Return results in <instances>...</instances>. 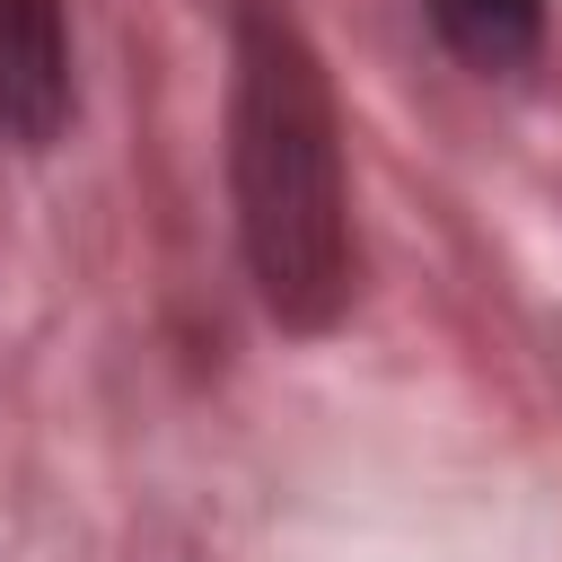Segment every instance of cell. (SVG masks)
Returning <instances> with one entry per match:
<instances>
[{
    "label": "cell",
    "mask_w": 562,
    "mask_h": 562,
    "mask_svg": "<svg viewBox=\"0 0 562 562\" xmlns=\"http://www.w3.org/2000/svg\"><path fill=\"white\" fill-rule=\"evenodd\" d=\"M430 26L474 70H518L544 44V0H430Z\"/></svg>",
    "instance_id": "cell-3"
},
{
    "label": "cell",
    "mask_w": 562,
    "mask_h": 562,
    "mask_svg": "<svg viewBox=\"0 0 562 562\" xmlns=\"http://www.w3.org/2000/svg\"><path fill=\"white\" fill-rule=\"evenodd\" d=\"M228 193L255 299L290 334H325L351 299V176L342 114L307 26L281 0L237 9V79H228Z\"/></svg>",
    "instance_id": "cell-1"
},
{
    "label": "cell",
    "mask_w": 562,
    "mask_h": 562,
    "mask_svg": "<svg viewBox=\"0 0 562 562\" xmlns=\"http://www.w3.org/2000/svg\"><path fill=\"white\" fill-rule=\"evenodd\" d=\"M70 123V18L61 0H0V140L44 149Z\"/></svg>",
    "instance_id": "cell-2"
}]
</instances>
